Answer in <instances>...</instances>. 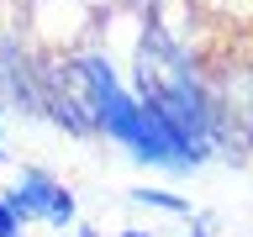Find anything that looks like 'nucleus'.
<instances>
[{"label": "nucleus", "mask_w": 253, "mask_h": 237, "mask_svg": "<svg viewBox=\"0 0 253 237\" xmlns=\"http://www.w3.org/2000/svg\"><path fill=\"white\" fill-rule=\"evenodd\" d=\"M69 237H100L95 227H69Z\"/></svg>", "instance_id": "6e6552de"}, {"label": "nucleus", "mask_w": 253, "mask_h": 237, "mask_svg": "<svg viewBox=\"0 0 253 237\" xmlns=\"http://www.w3.org/2000/svg\"><path fill=\"white\" fill-rule=\"evenodd\" d=\"M63 79H69V100L79 106L84 126H90L95 137L116 142L132 163L158 169V174H169V179H190V174H201L211 163V153H206L201 142H190L164 111L148 106L122 79V69H116L111 53H100V47L69 53Z\"/></svg>", "instance_id": "f257e3e1"}, {"label": "nucleus", "mask_w": 253, "mask_h": 237, "mask_svg": "<svg viewBox=\"0 0 253 237\" xmlns=\"http://www.w3.org/2000/svg\"><path fill=\"white\" fill-rule=\"evenodd\" d=\"M0 142H5V100H0Z\"/></svg>", "instance_id": "9d476101"}, {"label": "nucleus", "mask_w": 253, "mask_h": 237, "mask_svg": "<svg viewBox=\"0 0 253 237\" xmlns=\"http://www.w3.org/2000/svg\"><path fill=\"white\" fill-rule=\"evenodd\" d=\"M211 227H216V216H211V211H195V216H190V232H185V237H211Z\"/></svg>", "instance_id": "423d86ee"}, {"label": "nucleus", "mask_w": 253, "mask_h": 237, "mask_svg": "<svg viewBox=\"0 0 253 237\" xmlns=\"http://www.w3.org/2000/svg\"><path fill=\"white\" fill-rule=\"evenodd\" d=\"M126 200H132V205H148V211H164V216H179V221L195 216V205H190L185 195L158 190V185H132V190H126Z\"/></svg>", "instance_id": "20e7f679"}, {"label": "nucleus", "mask_w": 253, "mask_h": 237, "mask_svg": "<svg viewBox=\"0 0 253 237\" xmlns=\"http://www.w3.org/2000/svg\"><path fill=\"white\" fill-rule=\"evenodd\" d=\"M95 5L90 0H27V21H32V37L53 53H79L90 47V32H95Z\"/></svg>", "instance_id": "7ed1b4c3"}, {"label": "nucleus", "mask_w": 253, "mask_h": 237, "mask_svg": "<svg viewBox=\"0 0 253 237\" xmlns=\"http://www.w3.org/2000/svg\"><path fill=\"white\" fill-rule=\"evenodd\" d=\"M5 205L21 216V227H27V221H47L53 232H69V227L79 221L74 195H69L47 169H21V174H16V185L5 190Z\"/></svg>", "instance_id": "f03ea898"}, {"label": "nucleus", "mask_w": 253, "mask_h": 237, "mask_svg": "<svg viewBox=\"0 0 253 237\" xmlns=\"http://www.w3.org/2000/svg\"><path fill=\"white\" fill-rule=\"evenodd\" d=\"M0 237H21V216L5 205V195H0Z\"/></svg>", "instance_id": "39448f33"}, {"label": "nucleus", "mask_w": 253, "mask_h": 237, "mask_svg": "<svg viewBox=\"0 0 253 237\" xmlns=\"http://www.w3.org/2000/svg\"><path fill=\"white\" fill-rule=\"evenodd\" d=\"M95 11H116V5H132V0H90Z\"/></svg>", "instance_id": "0eeeda50"}, {"label": "nucleus", "mask_w": 253, "mask_h": 237, "mask_svg": "<svg viewBox=\"0 0 253 237\" xmlns=\"http://www.w3.org/2000/svg\"><path fill=\"white\" fill-rule=\"evenodd\" d=\"M116 237H153L148 227H126V232H116Z\"/></svg>", "instance_id": "1a4fd4ad"}]
</instances>
